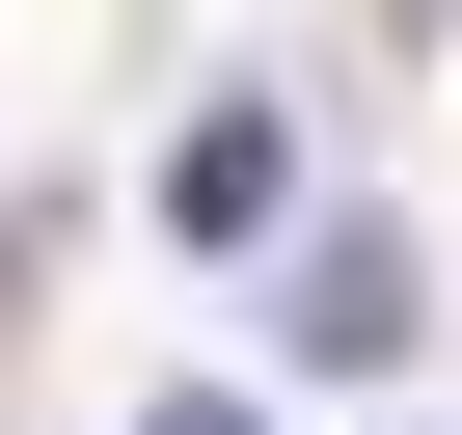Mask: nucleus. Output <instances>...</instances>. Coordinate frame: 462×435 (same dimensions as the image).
I'll return each instance as SVG.
<instances>
[{
	"label": "nucleus",
	"instance_id": "nucleus-1",
	"mask_svg": "<svg viewBox=\"0 0 462 435\" xmlns=\"http://www.w3.org/2000/svg\"><path fill=\"white\" fill-rule=\"evenodd\" d=\"M408 327H435V300H408L381 218H327V245L273 218V354H300V381H408Z\"/></svg>",
	"mask_w": 462,
	"mask_h": 435
},
{
	"label": "nucleus",
	"instance_id": "nucleus-2",
	"mask_svg": "<svg viewBox=\"0 0 462 435\" xmlns=\"http://www.w3.org/2000/svg\"><path fill=\"white\" fill-rule=\"evenodd\" d=\"M163 218H190V245H273V218H300V109H190L163 136Z\"/></svg>",
	"mask_w": 462,
	"mask_h": 435
},
{
	"label": "nucleus",
	"instance_id": "nucleus-3",
	"mask_svg": "<svg viewBox=\"0 0 462 435\" xmlns=\"http://www.w3.org/2000/svg\"><path fill=\"white\" fill-rule=\"evenodd\" d=\"M136 435H245V408H217V381H190V408H136Z\"/></svg>",
	"mask_w": 462,
	"mask_h": 435
}]
</instances>
